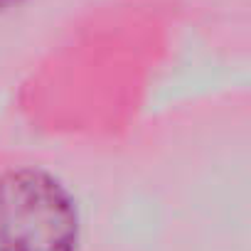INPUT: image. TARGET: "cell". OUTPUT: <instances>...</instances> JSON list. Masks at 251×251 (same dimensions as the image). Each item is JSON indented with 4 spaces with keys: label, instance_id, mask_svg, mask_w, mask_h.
Returning a JSON list of instances; mask_svg holds the SVG:
<instances>
[{
    "label": "cell",
    "instance_id": "1",
    "mask_svg": "<svg viewBox=\"0 0 251 251\" xmlns=\"http://www.w3.org/2000/svg\"><path fill=\"white\" fill-rule=\"evenodd\" d=\"M79 214L64 185L40 168L0 175V251H76Z\"/></svg>",
    "mask_w": 251,
    "mask_h": 251
},
{
    "label": "cell",
    "instance_id": "2",
    "mask_svg": "<svg viewBox=\"0 0 251 251\" xmlns=\"http://www.w3.org/2000/svg\"><path fill=\"white\" fill-rule=\"evenodd\" d=\"M23 0H0V13L3 10H10V8H15V5H20Z\"/></svg>",
    "mask_w": 251,
    "mask_h": 251
}]
</instances>
